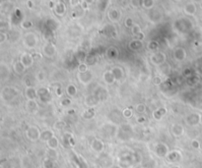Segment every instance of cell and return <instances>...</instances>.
<instances>
[{"mask_svg":"<svg viewBox=\"0 0 202 168\" xmlns=\"http://www.w3.org/2000/svg\"><path fill=\"white\" fill-rule=\"evenodd\" d=\"M86 56H87V54L85 53L84 51H79V52L77 53V56H76V59L78 60V62L84 63L85 59H86Z\"/></svg>","mask_w":202,"mask_h":168,"instance_id":"8d00e7d4","label":"cell"},{"mask_svg":"<svg viewBox=\"0 0 202 168\" xmlns=\"http://www.w3.org/2000/svg\"><path fill=\"white\" fill-rule=\"evenodd\" d=\"M27 68L23 65V63L20 61V60H18V61H16L14 64H13V71L15 74L17 75H23L24 73H25Z\"/></svg>","mask_w":202,"mask_h":168,"instance_id":"ac0fdd59","label":"cell"},{"mask_svg":"<svg viewBox=\"0 0 202 168\" xmlns=\"http://www.w3.org/2000/svg\"><path fill=\"white\" fill-rule=\"evenodd\" d=\"M64 127H65V123L63 121H57L54 123V129L56 130H63Z\"/></svg>","mask_w":202,"mask_h":168,"instance_id":"b9f144b4","label":"cell"},{"mask_svg":"<svg viewBox=\"0 0 202 168\" xmlns=\"http://www.w3.org/2000/svg\"><path fill=\"white\" fill-rule=\"evenodd\" d=\"M38 94H39V97H44V95H48L51 94H50V91L48 90L47 87H42L38 90Z\"/></svg>","mask_w":202,"mask_h":168,"instance_id":"f546056e","label":"cell"},{"mask_svg":"<svg viewBox=\"0 0 202 168\" xmlns=\"http://www.w3.org/2000/svg\"><path fill=\"white\" fill-rule=\"evenodd\" d=\"M166 64H167V63H165L164 65L160 66V67H161V72H162V73H163L164 75H169V71H171V70H169V69H171V67H169L168 69H166Z\"/></svg>","mask_w":202,"mask_h":168,"instance_id":"ee69618b","label":"cell"},{"mask_svg":"<svg viewBox=\"0 0 202 168\" xmlns=\"http://www.w3.org/2000/svg\"><path fill=\"white\" fill-rule=\"evenodd\" d=\"M135 163L134 154H121L118 159V165L120 168H131Z\"/></svg>","mask_w":202,"mask_h":168,"instance_id":"6da1fadb","label":"cell"},{"mask_svg":"<svg viewBox=\"0 0 202 168\" xmlns=\"http://www.w3.org/2000/svg\"><path fill=\"white\" fill-rule=\"evenodd\" d=\"M25 94L28 100H37L39 98L38 90H36L34 87H27V89L25 91Z\"/></svg>","mask_w":202,"mask_h":168,"instance_id":"8fae6325","label":"cell"},{"mask_svg":"<svg viewBox=\"0 0 202 168\" xmlns=\"http://www.w3.org/2000/svg\"><path fill=\"white\" fill-rule=\"evenodd\" d=\"M162 84H163V80H162V78L159 77V76H156V77L153 78V85L160 86Z\"/></svg>","mask_w":202,"mask_h":168,"instance_id":"7bdbcfd3","label":"cell"},{"mask_svg":"<svg viewBox=\"0 0 202 168\" xmlns=\"http://www.w3.org/2000/svg\"><path fill=\"white\" fill-rule=\"evenodd\" d=\"M111 72H112V74H114V76H115V78L116 81H120V80L122 79L123 76H124V72H123V70H122V68L119 67V66L114 67V68L111 69Z\"/></svg>","mask_w":202,"mask_h":168,"instance_id":"44dd1931","label":"cell"},{"mask_svg":"<svg viewBox=\"0 0 202 168\" xmlns=\"http://www.w3.org/2000/svg\"><path fill=\"white\" fill-rule=\"evenodd\" d=\"M77 79L81 85L88 86V85H90L93 81V74L90 71L86 72V73H78Z\"/></svg>","mask_w":202,"mask_h":168,"instance_id":"8992f818","label":"cell"},{"mask_svg":"<svg viewBox=\"0 0 202 168\" xmlns=\"http://www.w3.org/2000/svg\"><path fill=\"white\" fill-rule=\"evenodd\" d=\"M40 134H42L40 130L37 126L34 125L29 126L26 130V137L31 142H37L39 140H40Z\"/></svg>","mask_w":202,"mask_h":168,"instance_id":"7a4b0ae2","label":"cell"},{"mask_svg":"<svg viewBox=\"0 0 202 168\" xmlns=\"http://www.w3.org/2000/svg\"><path fill=\"white\" fill-rule=\"evenodd\" d=\"M185 121H187V125H189V126H195L200 121V116L196 113H192V114L187 116V119H185Z\"/></svg>","mask_w":202,"mask_h":168,"instance_id":"e0dca14e","label":"cell"},{"mask_svg":"<svg viewBox=\"0 0 202 168\" xmlns=\"http://www.w3.org/2000/svg\"><path fill=\"white\" fill-rule=\"evenodd\" d=\"M66 94L69 97H74L77 94V87L74 84H69L66 87Z\"/></svg>","mask_w":202,"mask_h":168,"instance_id":"484cf974","label":"cell"},{"mask_svg":"<svg viewBox=\"0 0 202 168\" xmlns=\"http://www.w3.org/2000/svg\"><path fill=\"white\" fill-rule=\"evenodd\" d=\"M172 168H180V166H173V167H172Z\"/></svg>","mask_w":202,"mask_h":168,"instance_id":"db71d44e","label":"cell"},{"mask_svg":"<svg viewBox=\"0 0 202 168\" xmlns=\"http://www.w3.org/2000/svg\"><path fill=\"white\" fill-rule=\"evenodd\" d=\"M11 168H14V167H11Z\"/></svg>","mask_w":202,"mask_h":168,"instance_id":"9f6ffc18","label":"cell"},{"mask_svg":"<svg viewBox=\"0 0 202 168\" xmlns=\"http://www.w3.org/2000/svg\"><path fill=\"white\" fill-rule=\"evenodd\" d=\"M4 41H5V35L1 34V39H0V43H3Z\"/></svg>","mask_w":202,"mask_h":168,"instance_id":"816d5d0a","label":"cell"},{"mask_svg":"<svg viewBox=\"0 0 202 168\" xmlns=\"http://www.w3.org/2000/svg\"><path fill=\"white\" fill-rule=\"evenodd\" d=\"M43 168H55L54 167V160H52L50 158L44 159L43 161Z\"/></svg>","mask_w":202,"mask_h":168,"instance_id":"d6a6232c","label":"cell"},{"mask_svg":"<svg viewBox=\"0 0 202 168\" xmlns=\"http://www.w3.org/2000/svg\"><path fill=\"white\" fill-rule=\"evenodd\" d=\"M119 56V51L116 49L115 47H110L107 51V57L110 60H115L118 59Z\"/></svg>","mask_w":202,"mask_h":168,"instance_id":"ffe728a7","label":"cell"},{"mask_svg":"<svg viewBox=\"0 0 202 168\" xmlns=\"http://www.w3.org/2000/svg\"><path fill=\"white\" fill-rule=\"evenodd\" d=\"M95 94L98 97L100 101H106L108 97V91L106 89H104V87H99V89L95 91Z\"/></svg>","mask_w":202,"mask_h":168,"instance_id":"d6986e66","label":"cell"},{"mask_svg":"<svg viewBox=\"0 0 202 168\" xmlns=\"http://www.w3.org/2000/svg\"><path fill=\"white\" fill-rule=\"evenodd\" d=\"M158 47H159V44H158V43H157L156 41H151V42H149V45H148L149 50L155 51V50L158 49Z\"/></svg>","mask_w":202,"mask_h":168,"instance_id":"60d3db41","label":"cell"},{"mask_svg":"<svg viewBox=\"0 0 202 168\" xmlns=\"http://www.w3.org/2000/svg\"><path fill=\"white\" fill-rule=\"evenodd\" d=\"M39 101L43 103H50L51 101L52 97H51V94H48V95H44V97H39Z\"/></svg>","mask_w":202,"mask_h":168,"instance_id":"ab89813d","label":"cell"},{"mask_svg":"<svg viewBox=\"0 0 202 168\" xmlns=\"http://www.w3.org/2000/svg\"><path fill=\"white\" fill-rule=\"evenodd\" d=\"M183 76H184V77L190 78V77H191V71L189 70V69H184V71H183Z\"/></svg>","mask_w":202,"mask_h":168,"instance_id":"c3c4849f","label":"cell"},{"mask_svg":"<svg viewBox=\"0 0 202 168\" xmlns=\"http://www.w3.org/2000/svg\"><path fill=\"white\" fill-rule=\"evenodd\" d=\"M55 94H56L57 97H61V95L63 94L62 89H61V87H60V86H57V87H55Z\"/></svg>","mask_w":202,"mask_h":168,"instance_id":"7dc6e473","label":"cell"},{"mask_svg":"<svg viewBox=\"0 0 202 168\" xmlns=\"http://www.w3.org/2000/svg\"><path fill=\"white\" fill-rule=\"evenodd\" d=\"M135 110L137 113L143 114L145 113V111H146V106H145V104H143V103H138V104L135 106Z\"/></svg>","mask_w":202,"mask_h":168,"instance_id":"e575fe53","label":"cell"},{"mask_svg":"<svg viewBox=\"0 0 202 168\" xmlns=\"http://www.w3.org/2000/svg\"><path fill=\"white\" fill-rule=\"evenodd\" d=\"M26 107L30 112H35L39 108V103L37 100H28L26 103Z\"/></svg>","mask_w":202,"mask_h":168,"instance_id":"4316f807","label":"cell"},{"mask_svg":"<svg viewBox=\"0 0 202 168\" xmlns=\"http://www.w3.org/2000/svg\"><path fill=\"white\" fill-rule=\"evenodd\" d=\"M191 147H193V149H195V150L199 149V147H200L199 142L197 141V140H192V142H191Z\"/></svg>","mask_w":202,"mask_h":168,"instance_id":"bcb514c9","label":"cell"},{"mask_svg":"<svg viewBox=\"0 0 202 168\" xmlns=\"http://www.w3.org/2000/svg\"><path fill=\"white\" fill-rule=\"evenodd\" d=\"M18 95V90L13 87H6L2 91V98L5 101H11Z\"/></svg>","mask_w":202,"mask_h":168,"instance_id":"3957f363","label":"cell"},{"mask_svg":"<svg viewBox=\"0 0 202 168\" xmlns=\"http://www.w3.org/2000/svg\"><path fill=\"white\" fill-rule=\"evenodd\" d=\"M167 160L171 163H176L179 162L181 159V153L179 150H172L168 153V155L166 156Z\"/></svg>","mask_w":202,"mask_h":168,"instance_id":"4fadbf2b","label":"cell"},{"mask_svg":"<svg viewBox=\"0 0 202 168\" xmlns=\"http://www.w3.org/2000/svg\"><path fill=\"white\" fill-rule=\"evenodd\" d=\"M125 26H126V27H130L131 26V19H127L126 21H125Z\"/></svg>","mask_w":202,"mask_h":168,"instance_id":"681fc988","label":"cell"},{"mask_svg":"<svg viewBox=\"0 0 202 168\" xmlns=\"http://www.w3.org/2000/svg\"><path fill=\"white\" fill-rule=\"evenodd\" d=\"M46 154H47V157L52 159V160H55V159L57 158V153H56L55 150H50L48 149Z\"/></svg>","mask_w":202,"mask_h":168,"instance_id":"d590c367","label":"cell"},{"mask_svg":"<svg viewBox=\"0 0 202 168\" xmlns=\"http://www.w3.org/2000/svg\"><path fill=\"white\" fill-rule=\"evenodd\" d=\"M103 129L104 131V133L111 138L115 137V135L118 134V128L115 124H107V125L104 126Z\"/></svg>","mask_w":202,"mask_h":168,"instance_id":"9c48e42d","label":"cell"},{"mask_svg":"<svg viewBox=\"0 0 202 168\" xmlns=\"http://www.w3.org/2000/svg\"><path fill=\"white\" fill-rule=\"evenodd\" d=\"M77 70L78 73H86L89 71V65H87L86 63H79Z\"/></svg>","mask_w":202,"mask_h":168,"instance_id":"1f68e13d","label":"cell"},{"mask_svg":"<svg viewBox=\"0 0 202 168\" xmlns=\"http://www.w3.org/2000/svg\"><path fill=\"white\" fill-rule=\"evenodd\" d=\"M96 61H97V58L95 57L94 55L88 54V55L86 56V59H85V62H84V63H86L87 65H93V64L96 63Z\"/></svg>","mask_w":202,"mask_h":168,"instance_id":"4dcf8cb0","label":"cell"},{"mask_svg":"<svg viewBox=\"0 0 202 168\" xmlns=\"http://www.w3.org/2000/svg\"><path fill=\"white\" fill-rule=\"evenodd\" d=\"M185 57H187V53H185V50L183 48H181V47H179V48H176L173 51V59L176 61L177 62L183 61Z\"/></svg>","mask_w":202,"mask_h":168,"instance_id":"2e32d148","label":"cell"},{"mask_svg":"<svg viewBox=\"0 0 202 168\" xmlns=\"http://www.w3.org/2000/svg\"><path fill=\"white\" fill-rule=\"evenodd\" d=\"M96 115V111L95 108H91V107H88V108L85 110L82 113V117L85 120H91L95 117Z\"/></svg>","mask_w":202,"mask_h":168,"instance_id":"d4e9b609","label":"cell"},{"mask_svg":"<svg viewBox=\"0 0 202 168\" xmlns=\"http://www.w3.org/2000/svg\"><path fill=\"white\" fill-rule=\"evenodd\" d=\"M166 114H167V108L162 107V108H158V109L154 110V112H153V118L157 120V121H159V120L163 118Z\"/></svg>","mask_w":202,"mask_h":168,"instance_id":"603a6c76","label":"cell"},{"mask_svg":"<svg viewBox=\"0 0 202 168\" xmlns=\"http://www.w3.org/2000/svg\"><path fill=\"white\" fill-rule=\"evenodd\" d=\"M171 133L173 137L176 138H180L181 136L183 135L184 133V128L183 125H180V124H173L172 127H171Z\"/></svg>","mask_w":202,"mask_h":168,"instance_id":"30bf717a","label":"cell"},{"mask_svg":"<svg viewBox=\"0 0 202 168\" xmlns=\"http://www.w3.org/2000/svg\"><path fill=\"white\" fill-rule=\"evenodd\" d=\"M43 51L44 56L47 58H52L56 53L55 47L53 44H51V43H47V44L44 45L43 48Z\"/></svg>","mask_w":202,"mask_h":168,"instance_id":"5bb4252c","label":"cell"},{"mask_svg":"<svg viewBox=\"0 0 202 168\" xmlns=\"http://www.w3.org/2000/svg\"><path fill=\"white\" fill-rule=\"evenodd\" d=\"M135 168H142V167H141V166H136Z\"/></svg>","mask_w":202,"mask_h":168,"instance_id":"11a10c76","label":"cell"},{"mask_svg":"<svg viewBox=\"0 0 202 168\" xmlns=\"http://www.w3.org/2000/svg\"><path fill=\"white\" fill-rule=\"evenodd\" d=\"M136 122L138 124H144L146 122V118H145V116H137L136 117Z\"/></svg>","mask_w":202,"mask_h":168,"instance_id":"f6af8a7d","label":"cell"},{"mask_svg":"<svg viewBox=\"0 0 202 168\" xmlns=\"http://www.w3.org/2000/svg\"><path fill=\"white\" fill-rule=\"evenodd\" d=\"M71 103H72V100L69 97L62 98L61 100H60V104H61V106H63V107H69L71 105Z\"/></svg>","mask_w":202,"mask_h":168,"instance_id":"74e56055","label":"cell"},{"mask_svg":"<svg viewBox=\"0 0 202 168\" xmlns=\"http://www.w3.org/2000/svg\"><path fill=\"white\" fill-rule=\"evenodd\" d=\"M54 132L53 131H51V130H44V131H43L42 132V134H40V141L42 142H47V141H50V140L52 138V137H54Z\"/></svg>","mask_w":202,"mask_h":168,"instance_id":"7402d4cb","label":"cell"},{"mask_svg":"<svg viewBox=\"0 0 202 168\" xmlns=\"http://www.w3.org/2000/svg\"><path fill=\"white\" fill-rule=\"evenodd\" d=\"M37 80H38V82H39V83H43L44 80H46V74H44V72L43 71H39L38 73H37Z\"/></svg>","mask_w":202,"mask_h":168,"instance_id":"f35d334b","label":"cell"},{"mask_svg":"<svg viewBox=\"0 0 202 168\" xmlns=\"http://www.w3.org/2000/svg\"><path fill=\"white\" fill-rule=\"evenodd\" d=\"M129 47H130L131 50H139L142 47V42H141V41H138V39L132 41L129 43Z\"/></svg>","mask_w":202,"mask_h":168,"instance_id":"f1b7e54d","label":"cell"},{"mask_svg":"<svg viewBox=\"0 0 202 168\" xmlns=\"http://www.w3.org/2000/svg\"><path fill=\"white\" fill-rule=\"evenodd\" d=\"M122 116L125 119H129L133 116V110L131 108H124L122 110Z\"/></svg>","mask_w":202,"mask_h":168,"instance_id":"836d02e7","label":"cell"},{"mask_svg":"<svg viewBox=\"0 0 202 168\" xmlns=\"http://www.w3.org/2000/svg\"><path fill=\"white\" fill-rule=\"evenodd\" d=\"M155 153L158 157H166L169 153V147L165 143H158L155 146Z\"/></svg>","mask_w":202,"mask_h":168,"instance_id":"5b68a950","label":"cell"},{"mask_svg":"<svg viewBox=\"0 0 202 168\" xmlns=\"http://www.w3.org/2000/svg\"><path fill=\"white\" fill-rule=\"evenodd\" d=\"M9 75H10L9 68H8L4 63H2L1 64V68H0V76H1V79L5 80L7 78H9V77H8Z\"/></svg>","mask_w":202,"mask_h":168,"instance_id":"83f0119b","label":"cell"},{"mask_svg":"<svg viewBox=\"0 0 202 168\" xmlns=\"http://www.w3.org/2000/svg\"><path fill=\"white\" fill-rule=\"evenodd\" d=\"M108 168H120L118 165H111V167H108Z\"/></svg>","mask_w":202,"mask_h":168,"instance_id":"f5cc1de1","label":"cell"},{"mask_svg":"<svg viewBox=\"0 0 202 168\" xmlns=\"http://www.w3.org/2000/svg\"><path fill=\"white\" fill-rule=\"evenodd\" d=\"M150 61L153 65L155 66H162L164 65L167 61V56H166L165 53L163 52H157V53H154L151 57H150Z\"/></svg>","mask_w":202,"mask_h":168,"instance_id":"277c9868","label":"cell"},{"mask_svg":"<svg viewBox=\"0 0 202 168\" xmlns=\"http://www.w3.org/2000/svg\"><path fill=\"white\" fill-rule=\"evenodd\" d=\"M67 114L68 115H74L75 114V110L74 109H68L67 110Z\"/></svg>","mask_w":202,"mask_h":168,"instance_id":"f907efd6","label":"cell"},{"mask_svg":"<svg viewBox=\"0 0 202 168\" xmlns=\"http://www.w3.org/2000/svg\"><path fill=\"white\" fill-rule=\"evenodd\" d=\"M91 149L97 153H101L104 150V143L100 139H94L91 142Z\"/></svg>","mask_w":202,"mask_h":168,"instance_id":"52a82bcc","label":"cell"},{"mask_svg":"<svg viewBox=\"0 0 202 168\" xmlns=\"http://www.w3.org/2000/svg\"><path fill=\"white\" fill-rule=\"evenodd\" d=\"M20 61L23 63V65L25 66L27 69H29V68H31L32 66H33V64L35 62V59H34L33 54L23 53L21 55V57H20Z\"/></svg>","mask_w":202,"mask_h":168,"instance_id":"ba28073f","label":"cell"},{"mask_svg":"<svg viewBox=\"0 0 202 168\" xmlns=\"http://www.w3.org/2000/svg\"><path fill=\"white\" fill-rule=\"evenodd\" d=\"M99 102H100L99 98L95 94L88 95V97H86V98H85V105L87 107H91V108H94Z\"/></svg>","mask_w":202,"mask_h":168,"instance_id":"7c38bea8","label":"cell"},{"mask_svg":"<svg viewBox=\"0 0 202 168\" xmlns=\"http://www.w3.org/2000/svg\"><path fill=\"white\" fill-rule=\"evenodd\" d=\"M103 79L104 82L107 84V85H114V83L116 81L114 74H112L111 70H107L104 72L103 74Z\"/></svg>","mask_w":202,"mask_h":168,"instance_id":"9a60e30c","label":"cell"},{"mask_svg":"<svg viewBox=\"0 0 202 168\" xmlns=\"http://www.w3.org/2000/svg\"><path fill=\"white\" fill-rule=\"evenodd\" d=\"M46 146H47V149L56 150L59 147V140L54 136V137H52L50 141L46 142Z\"/></svg>","mask_w":202,"mask_h":168,"instance_id":"cb8c5ba5","label":"cell"}]
</instances>
